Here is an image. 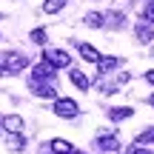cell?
<instances>
[{
  "label": "cell",
  "mask_w": 154,
  "mask_h": 154,
  "mask_svg": "<svg viewBox=\"0 0 154 154\" xmlns=\"http://www.w3.org/2000/svg\"><path fill=\"white\" fill-rule=\"evenodd\" d=\"M26 66H29V60L23 54H17V51H3V54H0V77H6V74H20Z\"/></svg>",
  "instance_id": "1"
},
{
  "label": "cell",
  "mask_w": 154,
  "mask_h": 154,
  "mask_svg": "<svg viewBox=\"0 0 154 154\" xmlns=\"http://www.w3.org/2000/svg\"><path fill=\"white\" fill-rule=\"evenodd\" d=\"M51 109H54V114L63 117V120H74V117L80 114V106H77L72 97H57Z\"/></svg>",
  "instance_id": "2"
},
{
  "label": "cell",
  "mask_w": 154,
  "mask_h": 154,
  "mask_svg": "<svg viewBox=\"0 0 154 154\" xmlns=\"http://www.w3.org/2000/svg\"><path fill=\"white\" fill-rule=\"evenodd\" d=\"M43 60L49 63V66H54V69H63V66L72 63V57H69L66 49H51V46H46L43 49Z\"/></svg>",
  "instance_id": "3"
},
{
  "label": "cell",
  "mask_w": 154,
  "mask_h": 154,
  "mask_svg": "<svg viewBox=\"0 0 154 154\" xmlns=\"http://www.w3.org/2000/svg\"><path fill=\"white\" fill-rule=\"evenodd\" d=\"M29 86H32V91L37 94L40 100H57V91L51 83H37V80H29Z\"/></svg>",
  "instance_id": "4"
},
{
  "label": "cell",
  "mask_w": 154,
  "mask_h": 154,
  "mask_svg": "<svg viewBox=\"0 0 154 154\" xmlns=\"http://www.w3.org/2000/svg\"><path fill=\"white\" fill-rule=\"evenodd\" d=\"M54 72H57L54 66H49L46 60H40V63H34L32 80H37V83H43V80H54Z\"/></svg>",
  "instance_id": "5"
},
{
  "label": "cell",
  "mask_w": 154,
  "mask_h": 154,
  "mask_svg": "<svg viewBox=\"0 0 154 154\" xmlns=\"http://www.w3.org/2000/svg\"><path fill=\"white\" fill-rule=\"evenodd\" d=\"M134 37H137L140 43H146V46H149V43H154V26H151L149 20L137 23V26H134Z\"/></svg>",
  "instance_id": "6"
},
{
  "label": "cell",
  "mask_w": 154,
  "mask_h": 154,
  "mask_svg": "<svg viewBox=\"0 0 154 154\" xmlns=\"http://www.w3.org/2000/svg\"><path fill=\"white\" fill-rule=\"evenodd\" d=\"M97 146H100V149H103L106 154H114V151H120V140H117L114 134H106V131L97 137Z\"/></svg>",
  "instance_id": "7"
},
{
  "label": "cell",
  "mask_w": 154,
  "mask_h": 154,
  "mask_svg": "<svg viewBox=\"0 0 154 154\" xmlns=\"http://www.w3.org/2000/svg\"><path fill=\"white\" fill-rule=\"evenodd\" d=\"M3 131H9V134H20V131H23V117H17V114H6V117H3Z\"/></svg>",
  "instance_id": "8"
},
{
  "label": "cell",
  "mask_w": 154,
  "mask_h": 154,
  "mask_svg": "<svg viewBox=\"0 0 154 154\" xmlns=\"http://www.w3.org/2000/svg\"><path fill=\"white\" fill-rule=\"evenodd\" d=\"M77 49H80V57H83L86 63H100V60H103V57H100V51L94 49L91 43H80Z\"/></svg>",
  "instance_id": "9"
},
{
  "label": "cell",
  "mask_w": 154,
  "mask_h": 154,
  "mask_svg": "<svg viewBox=\"0 0 154 154\" xmlns=\"http://www.w3.org/2000/svg\"><path fill=\"white\" fill-rule=\"evenodd\" d=\"M128 117H134V109H131V106H120V109H109V120H114V123H123V120H128Z\"/></svg>",
  "instance_id": "10"
},
{
  "label": "cell",
  "mask_w": 154,
  "mask_h": 154,
  "mask_svg": "<svg viewBox=\"0 0 154 154\" xmlns=\"http://www.w3.org/2000/svg\"><path fill=\"white\" fill-rule=\"evenodd\" d=\"M69 77H72V83L80 88V91H88V88H91V80H88V77L83 74L80 69H72V72H69Z\"/></svg>",
  "instance_id": "11"
},
{
  "label": "cell",
  "mask_w": 154,
  "mask_h": 154,
  "mask_svg": "<svg viewBox=\"0 0 154 154\" xmlns=\"http://www.w3.org/2000/svg\"><path fill=\"white\" fill-rule=\"evenodd\" d=\"M83 23H86L88 29H103L106 26V14H100V11H88V14L83 17Z\"/></svg>",
  "instance_id": "12"
},
{
  "label": "cell",
  "mask_w": 154,
  "mask_h": 154,
  "mask_svg": "<svg viewBox=\"0 0 154 154\" xmlns=\"http://www.w3.org/2000/svg\"><path fill=\"white\" fill-rule=\"evenodd\" d=\"M51 151L54 154H74V146L69 143V140L57 137V140H51Z\"/></svg>",
  "instance_id": "13"
},
{
  "label": "cell",
  "mask_w": 154,
  "mask_h": 154,
  "mask_svg": "<svg viewBox=\"0 0 154 154\" xmlns=\"http://www.w3.org/2000/svg\"><path fill=\"white\" fill-rule=\"evenodd\" d=\"M97 66H100V74H109V72H114V69L120 66V60H117V57H103Z\"/></svg>",
  "instance_id": "14"
},
{
  "label": "cell",
  "mask_w": 154,
  "mask_h": 154,
  "mask_svg": "<svg viewBox=\"0 0 154 154\" xmlns=\"http://www.w3.org/2000/svg\"><path fill=\"white\" fill-rule=\"evenodd\" d=\"M63 6H66V0H46L43 11L46 14H57V11H63Z\"/></svg>",
  "instance_id": "15"
},
{
  "label": "cell",
  "mask_w": 154,
  "mask_h": 154,
  "mask_svg": "<svg viewBox=\"0 0 154 154\" xmlns=\"http://www.w3.org/2000/svg\"><path fill=\"white\" fill-rule=\"evenodd\" d=\"M9 149L11 151H23L26 149V137L23 134H9Z\"/></svg>",
  "instance_id": "16"
},
{
  "label": "cell",
  "mask_w": 154,
  "mask_h": 154,
  "mask_svg": "<svg viewBox=\"0 0 154 154\" xmlns=\"http://www.w3.org/2000/svg\"><path fill=\"white\" fill-rule=\"evenodd\" d=\"M123 20H126V17H123V11H109V14H106V23H111V29H120Z\"/></svg>",
  "instance_id": "17"
},
{
  "label": "cell",
  "mask_w": 154,
  "mask_h": 154,
  "mask_svg": "<svg viewBox=\"0 0 154 154\" xmlns=\"http://www.w3.org/2000/svg\"><path fill=\"white\" fill-rule=\"evenodd\" d=\"M149 143H154V128H146L137 134V146H149Z\"/></svg>",
  "instance_id": "18"
},
{
  "label": "cell",
  "mask_w": 154,
  "mask_h": 154,
  "mask_svg": "<svg viewBox=\"0 0 154 154\" xmlns=\"http://www.w3.org/2000/svg\"><path fill=\"white\" fill-rule=\"evenodd\" d=\"M32 43L46 46V29H34V32H32Z\"/></svg>",
  "instance_id": "19"
},
{
  "label": "cell",
  "mask_w": 154,
  "mask_h": 154,
  "mask_svg": "<svg viewBox=\"0 0 154 154\" xmlns=\"http://www.w3.org/2000/svg\"><path fill=\"white\" fill-rule=\"evenodd\" d=\"M126 154H154V151H149L146 146H137V143H134V146H128V149H126Z\"/></svg>",
  "instance_id": "20"
},
{
  "label": "cell",
  "mask_w": 154,
  "mask_h": 154,
  "mask_svg": "<svg viewBox=\"0 0 154 154\" xmlns=\"http://www.w3.org/2000/svg\"><path fill=\"white\" fill-rule=\"evenodd\" d=\"M143 17H146L149 23H154V0H149V6L143 9Z\"/></svg>",
  "instance_id": "21"
},
{
  "label": "cell",
  "mask_w": 154,
  "mask_h": 154,
  "mask_svg": "<svg viewBox=\"0 0 154 154\" xmlns=\"http://www.w3.org/2000/svg\"><path fill=\"white\" fill-rule=\"evenodd\" d=\"M146 80H149L151 86H154V72H146Z\"/></svg>",
  "instance_id": "22"
},
{
  "label": "cell",
  "mask_w": 154,
  "mask_h": 154,
  "mask_svg": "<svg viewBox=\"0 0 154 154\" xmlns=\"http://www.w3.org/2000/svg\"><path fill=\"white\" fill-rule=\"evenodd\" d=\"M149 103H151V106H154V94H151V97H149Z\"/></svg>",
  "instance_id": "23"
},
{
  "label": "cell",
  "mask_w": 154,
  "mask_h": 154,
  "mask_svg": "<svg viewBox=\"0 0 154 154\" xmlns=\"http://www.w3.org/2000/svg\"><path fill=\"white\" fill-rule=\"evenodd\" d=\"M74 154H86V151H74Z\"/></svg>",
  "instance_id": "24"
},
{
  "label": "cell",
  "mask_w": 154,
  "mask_h": 154,
  "mask_svg": "<svg viewBox=\"0 0 154 154\" xmlns=\"http://www.w3.org/2000/svg\"><path fill=\"white\" fill-rule=\"evenodd\" d=\"M103 154H106V151H103Z\"/></svg>",
  "instance_id": "25"
}]
</instances>
